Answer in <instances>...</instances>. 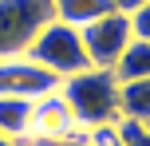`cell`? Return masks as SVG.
<instances>
[{"instance_id":"obj_1","label":"cell","mask_w":150,"mask_h":146,"mask_svg":"<svg viewBox=\"0 0 150 146\" xmlns=\"http://www.w3.org/2000/svg\"><path fill=\"white\" fill-rule=\"evenodd\" d=\"M59 99L67 103L75 130H95V126L119 123V75L103 67H87L79 75H67L59 83Z\"/></svg>"},{"instance_id":"obj_2","label":"cell","mask_w":150,"mask_h":146,"mask_svg":"<svg viewBox=\"0 0 150 146\" xmlns=\"http://www.w3.org/2000/svg\"><path fill=\"white\" fill-rule=\"evenodd\" d=\"M24 55L36 59L40 67H47L52 75H59V79L79 75V71L91 67L79 28H71V24H63V20H47L44 28L36 32V39L28 44V51H24Z\"/></svg>"},{"instance_id":"obj_3","label":"cell","mask_w":150,"mask_h":146,"mask_svg":"<svg viewBox=\"0 0 150 146\" xmlns=\"http://www.w3.org/2000/svg\"><path fill=\"white\" fill-rule=\"evenodd\" d=\"M52 16V0H0V59L24 55Z\"/></svg>"},{"instance_id":"obj_4","label":"cell","mask_w":150,"mask_h":146,"mask_svg":"<svg viewBox=\"0 0 150 146\" xmlns=\"http://www.w3.org/2000/svg\"><path fill=\"white\" fill-rule=\"evenodd\" d=\"M79 36H83V47H87L91 67L115 71L119 55L127 51V44L134 39V28H130V16L127 12H111V16L91 20L87 28H79Z\"/></svg>"},{"instance_id":"obj_5","label":"cell","mask_w":150,"mask_h":146,"mask_svg":"<svg viewBox=\"0 0 150 146\" xmlns=\"http://www.w3.org/2000/svg\"><path fill=\"white\" fill-rule=\"evenodd\" d=\"M63 79L52 75L47 67H40L28 55H12L0 59V95H16V99H40V95L59 91Z\"/></svg>"},{"instance_id":"obj_6","label":"cell","mask_w":150,"mask_h":146,"mask_svg":"<svg viewBox=\"0 0 150 146\" xmlns=\"http://www.w3.org/2000/svg\"><path fill=\"white\" fill-rule=\"evenodd\" d=\"M75 118L67 111V103L59 99V91L52 95H40L36 107H32V138L28 142H63V138H75Z\"/></svg>"},{"instance_id":"obj_7","label":"cell","mask_w":150,"mask_h":146,"mask_svg":"<svg viewBox=\"0 0 150 146\" xmlns=\"http://www.w3.org/2000/svg\"><path fill=\"white\" fill-rule=\"evenodd\" d=\"M32 107H36V99L0 95V134L12 142H28L32 138Z\"/></svg>"},{"instance_id":"obj_8","label":"cell","mask_w":150,"mask_h":146,"mask_svg":"<svg viewBox=\"0 0 150 146\" xmlns=\"http://www.w3.org/2000/svg\"><path fill=\"white\" fill-rule=\"evenodd\" d=\"M111 12H119L115 0H52V16L71 24V28H87L91 20L111 16Z\"/></svg>"},{"instance_id":"obj_9","label":"cell","mask_w":150,"mask_h":146,"mask_svg":"<svg viewBox=\"0 0 150 146\" xmlns=\"http://www.w3.org/2000/svg\"><path fill=\"white\" fill-rule=\"evenodd\" d=\"M119 111H122V118L150 123V79H127V83H119Z\"/></svg>"},{"instance_id":"obj_10","label":"cell","mask_w":150,"mask_h":146,"mask_svg":"<svg viewBox=\"0 0 150 146\" xmlns=\"http://www.w3.org/2000/svg\"><path fill=\"white\" fill-rule=\"evenodd\" d=\"M115 75H119V83H127V79H150V39H130L127 51L119 55V63H115Z\"/></svg>"},{"instance_id":"obj_11","label":"cell","mask_w":150,"mask_h":146,"mask_svg":"<svg viewBox=\"0 0 150 146\" xmlns=\"http://www.w3.org/2000/svg\"><path fill=\"white\" fill-rule=\"evenodd\" d=\"M119 138H122V146H150V130H146V123L119 118Z\"/></svg>"},{"instance_id":"obj_12","label":"cell","mask_w":150,"mask_h":146,"mask_svg":"<svg viewBox=\"0 0 150 146\" xmlns=\"http://www.w3.org/2000/svg\"><path fill=\"white\" fill-rule=\"evenodd\" d=\"M83 142H87V146H122L119 123H107V126H95V130H83Z\"/></svg>"},{"instance_id":"obj_13","label":"cell","mask_w":150,"mask_h":146,"mask_svg":"<svg viewBox=\"0 0 150 146\" xmlns=\"http://www.w3.org/2000/svg\"><path fill=\"white\" fill-rule=\"evenodd\" d=\"M130 16V28H134V36L138 39H150V0L142 8H134V12H127Z\"/></svg>"},{"instance_id":"obj_14","label":"cell","mask_w":150,"mask_h":146,"mask_svg":"<svg viewBox=\"0 0 150 146\" xmlns=\"http://www.w3.org/2000/svg\"><path fill=\"white\" fill-rule=\"evenodd\" d=\"M146 0H115V8H119V12H134V8H142Z\"/></svg>"},{"instance_id":"obj_15","label":"cell","mask_w":150,"mask_h":146,"mask_svg":"<svg viewBox=\"0 0 150 146\" xmlns=\"http://www.w3.org/2000/svg\"><path fill=\"white\" fill-rule=\"evenodd\" d=\"M0 146H24V142H12V138H4V134H0Z\"/></svg>"},{"instance_id":"obj_16","label":"cell","mask_w":150,"mask_h":146,"mask_svg":"<svg viewBox=\"0 0 150 146\" xmlns=\"http://www.w3.org/2000/svg\"><path fill=\"white\" fill-rule=\"evenodd\" d=\"M146 130H150V123H146Z\"/></svg>"}]
</instances>
